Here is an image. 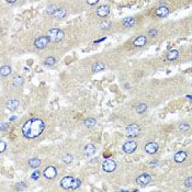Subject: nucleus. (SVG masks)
I'll list each match as a JSON object with an SVG mask.
<instances>
[{
	"mask_svg": "<svg viewBox=\"0 0 192 192\" xmlns=\"http://www.w3.org/2000/svg\"><path fill=\"white\" fill-rule=\"evenodd\" d=\"M45 129V123L41 119H30L22 126V135L28 139L38 137Z\"/></svg>",
	"mask_w": 192,
	"mask_h": 192,
	"instance_id": "f257e3e1",
	"label": "nucleus"
},
{
	"mask_svg": "<svg viewBox=\"0 0 192 192\" xmlns=\"http://www.w3.org/2000/svg\"><path fill=\"white\" fill-rule=\"evenodd\" d=\"M48 38H50V42H54V43H57V42H60L64 38L65 36V33H64L63 30H59V29H52L48 31Z\"/></svg>",
	"mask_w": 192,
	"mask_h": 192,
	"instance_id": "f03ea898",
	"label": "nucleus"
},
{
	"mask_svg": "<svg viewBox=\"0 0 192 192\" xmlns=\"http://www.w3.org/2000/svg\"><path fill=\"white\" fill-rule=\"evenodd\" d=\"M139 133H141V127L136 123H132V124H129V125L126 126L125 135L129 138L136 137V136L139 135Z\"/></svg>",
	"mask_w": 192,
	"mask_h": 192,
	"instance_id": "7ed1b4c3",
	"label": "nucleus"
},
{
	"mask_svg": "<svg viewBox=\"0 0 192 192\" xmlns=\"http://www.w3.org/2000/svg\"><path fill=\"white\" fill-rule=\"evenodd\" d=\"M50 42V40L48 38V35H43V36H40V38H38L34 41V46L38 50H43V48H45L46 46L48 45Z\"/></svg>",
	"mask_w": 192,
	"mask_h": 192,
	"instance_id": "20e7f679",
	"label": "nucleus"
},
{
	"mask_svg": "<svg viewBox=\"0 0 192 192\" xmlns=\"http://www.w3.org/2000/svg\"><path fill=\"white\" fill-rule=\"evenodd\" d=\"M151 182V176L147 172H144L142 175H139L136 178V183L139 187H146L147 184H149Z\"/></svg>",
	"mask_w": 192,
	"mask_h": 192,
	"instance_id": "39448f33",
	"label": "nucleus"
},
{
	"mask_svg": "<svg viewBox=\"0 0 192 192\" xmlns=\"http://www.w3.org/2000/svg\"><path fill=\"white\" fill-rule=\"evenodd\" d=\"M136 149H137V143L135 142V141H127L122 146V150L125 154H133Z\"/></svg>",
	"mask_w": 192,
	"mask_h": 192,
	"instance_id": "423d86ee",
	"label": "nucleus"
},
{
	"mask_svg": "<svg viewBox=\"0 0 192 192\" xmlns=\"http://www.w3.org/2000/svg\"><path fill=\"white\" fill-rule=\"evenodd\" d=\"M75 179L71 176H66L63 179L60 180V187L63 189H73L74 188V183H75Z\"/></svg>",
	"mask_w": 192,
	"mask_h": 192,
	"instance_id": "0eeeda50",
	"label": "nucleus"
},
{
	"mask_svg": "<svg viewBox=\"0 0 192 192\" xmlns=\"http://www.w3.org/2000/svg\"><path fill=\"white\" fill-rule=\"evenodd\" d=\"M102 169L105 172H112L117 169V163L113 159H107L102 164Z\"/></svg>",
	"mask_w": 192,
	"mask_h": 192,
	"instance_id": "6e6552de",
	"label": "nucleus"
},
{
	"mask_svg": "<svg viewBox=\"0 0 192 192\" xmlns=\"http://www.w3.org/2000/svg\"><path fill=\"white\" fill-rule=\"evenodd\" d=\"M43 176L45 177L46 179L52 180L57 176V170H56V168L54 166H47L43 171Z\"/></svg>",
	"mask_w": 192,
	"mask_h": 192,
	"instance_id": "1a4fd4ad",
	"label": "nucleus"
},
{
	"mask_svg": "<svg viewBox=\"0 0 192 192\" xmlns=\"http://www.w3.org/2000/svg\"><path fill=\"white\" fill-rule=\"evenodd\" d=\"M144 149H145V151H146L147 154H149V155L156 154V153L158 151V149H159L158 143H156V142L147 143L146 145H145V147H144Z\"/></svg>",
	"mask_w": 192,
	"mask_h": 192,
	"instance_id": "9d476101",
	"label": "nucleus"
},
{
	"mask_svg": "<svg viewBox=\"0 0 192 192\" xmlns=\"http://www.w3.org/2000/svg\"><path fill=\"white\" fill-rule=\"evenodd\" d=\"M169 12H170V10H169V8H168L167 6H159L158 8L156 9V16L158 18H160V19H163V18H166L169 14Z\"/></svg>",
	"mask_w": 192,
	"mask_h": 192,
	"instance_id": "9b49d317",
	"label": "nucleus"
},
{
	"mask_svg": "<svg viewBox=\"0 0 192 192\" xmlns=\"http://www.w3.org/2000/svg\"><path fill=\"white\" fill-rule=\"evenodd\" d=\"M147 41H148L147 36H145V35H139V36H137V38L134 40L133 45L135 47H143V46H145L147 44Z\"/></svg>",
	"mask_w": 192,
	"mask_h": 192,
	"instance_id": "f8f14e48",
	"label": "nucleus"
},
{
	"mask_svg": "<svg viewBox=\"0 0 192 192\" xmlns=\"http://www.w3.org/2000/svg\"><path fill=\"white\" fill-rule=\"evenodd\" d=\"M97 16L100 18H105L110 13V7L109 6H100L99 8L97 9Z\"/></svg>",
	"mask_w": 192,
	"mask_h": 192,
	"instance_id": "ddd939ff",
	"label": "nucleus"
},
{
	"mask_svg": "<svg viewBox=\"0 0 192 192\" xmlns=\"http://www.w3.org/2000/svg\"><path fill=\"white\" fill-rule=\"evenodd\" d=\"M174 159H175L176 163H178V164L183 163L184 160L187 159V153L183 151V150H180V151H178V153L174 156Z\"/></svg>",
	"mask_w": 192,
	"mask_h": 192,
	"instance_id": "4468645a",
	"label": "nucleus"
},
{
	"mask_svg": "<svg viewBox=\"0 0 192 192\" xmlns=\"http://www.w3.org/2000/svg\"><path fill=\"white\" fill-rule=\"evenodd\" d=\"M55 19H57V20H60V19H63L67 16V11L65 9L63 8H57L56 10L54 11V13L52 14Z\"/></svg>",
	"mask_w": 192,
	"mask_h": 192,
	"instance_id": "2eb2a0df",
	"label": "nucleus"
},
{
	"mask_svg": "<svg viewBox=\"0 0 192 192\" xmlns=\"http://www.w3.org/2000/svg\"><path fill=\"white\" fill-rule=\"evenodd\" d=\"M19 101L17 100V99H11V100H9L8 102H7V105H6V107H7V109L8 110H10V111H16L18 108H19Z\"/></svg>",
	"mask_w": 192,
	"mask_h": 192,
	"instance_id": "dca6fc26",
	"label": "nucleus"
},
{
	"mask_svg": "<svg viewBox=\"0 0 192 192\" xmlns=\"http://www.w3.org/2000/svg\"><path fill=\"white\" fill-rule=\"evenodd\" d=\"M96 146L95 145H92V144H87L86 146L84 147V153L85 155H87V156H92V155L96 153Z\"/></svg>",
	"mask_w": 192,
	"mask_h": 192,
	"instance_id": "f3484780",
	"label": "nucleus"
},
{
	"mask_svg": "<svg viewBox=\"0 0 192 192\" xmlns=\"http://www.w3.org/2000/svg\"><path fill=\"white\" fill-rule=\"evenodd\" d=\"M179 57V50H170L169 53L167 54V56H166V59L167 60H169V62H174V60H176V59Z\"/></svg>",
	"mask_w": 192,
	"mask_h": 192,
	"instance_id": "a211bd4d",
	"label": "nucleus"
},
{
	"mask_svg": "<svg viewBox=\"0 0 192 192\" xmlns=\"http://www.w3.org/2000/svg\"><path fill=\"white\" fill-rule=\"evenodd\" d=\"M122 24L126 26V28H132L134 26L135 24V19L132 17H127V18H124L123 20H122Z\"/></svg>",
	"mask_w": 192,
	"mask_h": 192,
	"instance_id": "6ab92c4d",
	"label": "nucleus"
},
{
	"mask_svg": "<svg viewBox=\"0 0 192 192\" xmlns=\"http://www.w3.org/2000/svg\"><path fill=\"white\" fill-rule=\"evenodd\" d=\"M12 73V69H11V67L8 66V65H4V66L1 67V69H0V74L2 77H8L10 74Z\"/></svg>",
	"mask_w": 192,
	"mask_h": 192,
	"instance_id": "aec40b11",
	"label": "nucleus"
},
{
	"mask_svg": "<svg viewBox=\"0 0 192 192\" xmlns=\"http://www.w3.org/2000/svg\"><path fill=\"white\" fill-rule=\"evenodd\" d=\"M147 108L148 107H147L146 103H139V105H137L135 107V111H136L137 114H143L144 112H146Z\"/></svg>",
	"mask_w": 192,
	"mask_h": 192,
	"instance_id": "412c9836",
	"label": "nucleus"
},
{
	"mask_svg": "<svg viewBox=\"0 0 192 192\" xmlns=\"http://www.w3.org/2000/svg\"><path fill=\"white\" fill-rule=\"evenodd\" d=\"M105 64L101 63V62H96V63L92 65V71L95 73H98V71H101L105 69Z\"/></svg>",
	"mask_w": 192,
	"mask_h": 192,
	"instance_id": "4be33fe9",
	"label": "nucleus"
},
{
	"mask_svg": "<svg viewBox=\"0 0 192 192\" xmlns=\"http://www.w3.org/2000/svg\"><path fill=\"white\" fill-rule=\"evenodd\" d=\"M40 165H41V159L38 158H31L29 160V166L31 168H36L40 167Z\"/></svg>",
	"mask_w": 192,
	"mask_h": 192,
	"instance_id": "5701e85b",
	"label": "nucleus"
},
{
	"mask_svg": "<svg viewBox=\"0 0 192 192\" xmlns=\"http://www.w3.org/2000/svg\"><path fill=\"white\" fill-rule=\"evenodd\" d=\"M23 82H24V79H23L22 76H16L13 78V86L14 87H21Z\"/></svg>",
	"mask_w": 192,
	"mask_h": 192,
	"instance_id": "b1692460",
	"label": "nucleus"
},
{
	"mask_svg": "<svg viewBox=\"0 0 192 192\" xmlns=\"http://www.w3.org/2000/svg\"><path fill=\"white\" fill-rule=\"evenodd\" d=\"M55 64H56V58L53 57V56H50V57L45 58V60H44V65H45V66L52 67V66H54Z\"/></svg>",
	"mask_w": 192,
	"mask_h": 192,
	"instance_id": "393cba45",
	"label": "nucleus"
},
{
	"mask_svg": "<svg viewBox=\"0 0 192 192\" xmlns=\"http://www.w3.org/2000/svg\"><path fill=\"white\" fill-rule=\"evenodd\" d=\"M84 123L87 127H92V126H95L97 124V121L93 119V117H89V119H87V120H85Z\"/></svg>",
	"mask_w": 192,
	"mask_h": 192,
	"instance_id": "a878e982",
	"label": "nucleus"
},
{
	"mask_svg": "<svg viewBox=\"0 0 192 192\" xmlns=\"http://www.w3.org/2000/svg\"><path fill=\"white\" fill-rule=\"evenodd\" d=\"M112 26V23L110 21H105V22H102L100 24V29L101 30H109L110 28Z\"/></svg>",
	"mask_w": 192,
	"mask_h": 192,
	"instance_id": "bb28decb",
	"label": "nucleus"
},
{
	"mask_svg": "<svg viewBox=\"0 0 192 192\" xmlns=\"http://www.w3.org/2000/svg\"><path fill=\"white\" fill-rule=\"evenodd\" d=\"M63 161L65 164H70L73 161V155L70 154H66L65 156L63 157Z\"/></svg>",
	"mask_w": 192,
	"mask_h": 192,
	"instance_id": "cd10ccee",
	"label": "nucleus"
},
{
	"mask_svg": "<svg viewBox=\"0 0 192 192\" xmlns=\"http://www.w3.org/2000/svg\"><path fill=\"white\" fill-rule=\"evenodd\" d=\"M183 184L186 188H192V177H188L187 179L184 180Z\"/></svg>",
	"mask_w": 192,
	"mask_h": 192,
	"instance_id": "c85d7f7f",
	"label": "nucleus"
},
{
	"mask_svg": "<svg viewBox=\"0 0 192 192\" xmlns=\"http://www.w3.org/2000/svg\"><path fill=\"white\" fill-rule=\"evenodd\" d=\"M157 34H158V30L157 29H150L148 31V36H150V38H156Z\"/></svg>",
	"mask_w": 192,
	"mask_h": 192,
	"instance_id": "c756f323",
	"label": "nucleus"
},
{
	"mask_svg": "<svg viewBox=\"0 0 192 192\" xmlns=\"http://www.w3.org/2000/svg\"><path fill=\"white\" fill-rule=\"evenodd\" d=\"M56 9H57V7H56V6H48V7H47V9H46V12L52 16V14L54 13V11L56 10Z\"/></svg>",
	"mask_w": 192,
	"mask_h": 192,
	"instance_id": "7c9ffc66",
	"label": "nucleus"
},
{
	"mask_svg": "<svg viewBox=\"0 0 192 192\" xmlns=\"http://www.w3.org/2000/svg\"><path fill=\"white\" fill-rule=\"evenodd\" d=\"M189 127H190V126H189L188 123H181V124L179 125V129H180V131H183V132L188 131Z\"/></svg>",
	"mask_w": 192,
	"mask_h": 192,
	"instance_id": "2f4dec72",
	"label": "nucleus"
},
{
	"mask_svg": "<svg viewBox=\"0 0 192 192\" xmlns=\"http://www.w3.org/2000/svg\"><path fill=\"white\" fill-rule=\"evenodd\" d=\"M6 149H7V144H6L4 141H1V142H0V153L2 154Z\"/></svg>",
	"mask_w": 192,
	"mask_h": 192,
	"instance_id": "473e14b6",
	"label": "nucleus"
},
{
	"mask_svg": "<svg viewBox=\"0 0 192 192\" xmlns=\"http://www.w3.org/2000/svg\"><path fill=\"white\" fill-rule=\"evenodd\" d=\"M80 186H81V180L78 179V178H76V179H75V183H74V188H73V189L79 188Z\"/></svg>",
	"mask_w": 192,
	"mask_h": 192,
	"instance_id": "72a5a7b5",
	"label": "nucleus"
},
{
	"mask_svg": "<svg viewBox=\"0 0 192 192\" xmlns=\"http://www.w3.org/2000/svg\"><path fill=\"white\" fill-rule=\"evenodd\" d=\"M40 175H41V172H40V171H35V172H33V174H32V176H31V178H32V179L33 180H36V179H38V178H40Z\"/></svg>",
	"mask_w": 192,
	"mask_h": 192,
	"instance_id": "f704fd0d",
	"label": "nucleus"
},
{
	"mask_svg": "<svg viewBox=\"0 0 192 192\" xmlns=\"http://www.w3.org/2000/svg\"><path fill=\"white\" fill-rule=\"evenodd\" d=\"M9 129V123H1V126H0V129L4 132L6 129Z\"/></svg>",
	"mask_w": 192,
	"mask_h": 192,
	"instance_id": "c9c22d12",
	"label": "nucleus"
},
{
	"mask_svg": "<svg viewBox=\"0 0 192 192\" xmlns=\"http://www.w3.org/2000/svg\"><path fill=\"white\" fill-rule=\"evenodd\" d=\"M100 0H87V4H90V6H93V4H97Z\"/></svg>",
	"mask_w": 192,
	"mask_h": 192,
	"instance_id": "e433bc0d",
	"label": "nucleus"
},
{
	"mask_svg": "<svg viewBox=\"0 0 192 192\" xmlns=\"http://www.w3.org/2000/svg\"><path fill=\"white\" fill-rule=\"evenodd\" d=\"M148 165H149L150 167H156V166L158 165V161H156V160H154V161H150V163L148 164Z\"/></svg>",
	"mask_w": 192,
	"mask_h": 192,
	"instance_id": "4c0bfd02",
	"label": "nucleus"
},
{
	"mask_svg": "<svg viewBox=\"0 0 192 192\" xmlns=\"http://www.w3.org/2000/svg\"><path fill=\"white\" fill-rule=\"evenodd\" d=\"M17 187H20V188H26V184L22 183V182H20V183L17 184Z\"/></svg>",
	"mask_w": 192,
	"mask_h": 192,
	"instance_id": "58836bf2",
	"label": "nucleus"
},
{
	"mask_svg": "<svg viewBox=\"0 0 192 192\" xmlns=\"http://www.w3.org/2000/svg\"><path fill=\"white\" fill-rule=\"evenodd\" d=\"M8 4H14V2H17V0H6Z\"/></svg>",
	"mask_w": 192,
	"mask_h": 192,
	"instance_id": "ea45409f",
	"label": "nucleus"
},
{
	"mask_svg": "<svg viewBox=\"0 0 192 192\" xmlns=\"http://www.w3.org/2000/svg\"><path fill=\"white\" fill-rule=\"evenodd\" d=\"M189 98V99H192V96H187Z\"/></svg>",
	"mask_w": 192,
	"mask_h": 192,
	"instance_id": "a19ab883",
	"label": "nucleus"
},
{
	"mask_svg": "<svg viewBox=\"0 0 192 192\" xmlns=\"http://www.w3.org/2000/svg\"><path fill=\"white\" fill-rule=\"evenodd\" d=\"M190 53H191V55H192V47H191V50H190Z\"/></svg>",
	"mask_w": 192,
	"mask_h": 192,
	"instance_id": "79ce46f5",
	"label": "nucleus"
}]
</instances>
